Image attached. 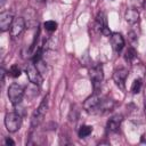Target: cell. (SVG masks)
Masks as SVG:
<instances>
[{
  "label": "cell",
  "instance_id": "1",
  "mask_svg": "<svg viewBox=\"0 0 146 146\" xmlns=\"http://www.w3.org/2000/svg\"><path fill=\"white\" fill-rule=\"evenodd\" d=\"M90 80L92 82V86H94V90L95 92H98L100 86H102V82H103V79H104V72H103V65L97 63L95 64L91 68H90Z\"/></svg>",
  "mask_w": 146,
  "mask_h": 146
},
{
  "label": "cell",
  "instance_id": "2",
  "mask_svg": "<svg viewBox=\"0 0 146 146\" xmlns=\"http://www.w3.org/2000/svg\"><path fill=\"white\" fill-rule=\"evenodd\" d=\"M5 125L9 132H16L22 125V115L17 112H10L6 114Z\"/></svg>",
  "mask_w": 146,
  "mask_h": 146
},
{
  "label": "cell",
  "instance_id": "3",
  "mask_svg": "<svg viewBox=\"0 0 146 146\" xmlns=\"http://www.w3.org/2000/svg\"><path fill=\"white\" fill-rule=\"evenodd\" d=\"M47 110H48V96H46L42 99V102L40 103L39 107L36 108V111H34V113L32 115V120H31V128L32 129L38 127L42 122V120H43V117L46 115Z\"/></svg>",
  "mask_w": 146,
  "mask_h": 146
},
{
  "label": "cell",
  "instance_id": "4",
  "mask_svg": "<svg viewBox=\"0 0 146 146\" xmlns=\"http://www.w3.org/2000/svg\"><path fill=\"white\" fill-rule=\"evenodd\" d=\"M23 96H24V89L19 84L13 83L9 87V89H8V97H9V100L11 102L13 105L21 104V102L23 99Z\"/></svg>",
  "mask_w": 146,
  "mask_h": 146
},
{
  "label": "cell",
  "instance_id": "5",
  "mask_svg": "<svg viewBox=\"0 0 146 146\" xmlns=\"http://www.w3.org/2000/svg\"><path fill=\"white\" fill-rule=\"evenodd\" d=\"M26 74H27V78L30 80L31 83L33 84H36V86H40L42 83V76H41V73L39 71V68L34 65V64H29L26 66Z\"/></svg>",
  "mask_w": 146,
  "mask_h": 146
},
{
  "label": "cell",
  "instance_id": "6",
  "mask_svg": "<svg viewBox=\"0 0 146 146\" xmlns=\"http://www.w3.org/2000/svg\"><path fill=\"white\" fill-rule=\"evenodd\" d=\"M100 100H102V98L97 95V92H95L94 95H91L90 97H88V98L86 99V102L83 103V108H84L88 113L98 112Z\"/></svg>",
  "mask_w": 146,
  "mask_h": 146
},
{
  "label": "cell",
  "instance_id": "7",
  "mask_svg": "<svg viewBox=\"0 0 146 146\" xmlns=\"http://www.w3.org/2000/svg\"><path fill=\"white\" fill-rule=\"evenodd\" d=\"M127 78H128V71L125 68L115 70L114 73H113V80H114L115 84L121 90H124L125 89V79Z\"/></svg>",
  "mask_w": 146,
  "mask_h": 146
},
{
  "label": "cell",
  "instance_id": "8",
  "mask_svg": "<svg viewBox=\"0 0 146 146\" xmlns=\"http://www.w3.org/2000/svg\"><path fill=\"white\" fill-rule=\"evenodd\" d=\"M25 29V21L23 17H15L13 21V24L10 26V34L13 38H16L22 34V32Z\"/></svg>",
  "mask_w": 146,
  "mask_h": 146
},
{
  "label": "cell",
  "instance_id": "9",
  "mask_svg": "<svg viewBox=\"0 0 146 146\" xmlns=\"http://www.w3.org/2000/svg\"><path fill=\"white\" fill-rule=\"evenodd\" d=\"M96 25H97V29L100 31L102 34H104V35H108V36L111 35V31H110V29H108V26H107L106 15H105L103 11L98 13L97 18H96Z\"/></svg>",
  "mask_w": 146,
  "mask_h": 146
},
{
  "label": "cell",
  "instance_id": "10",
  "mask_svg": "<svg viewBox=\"0 0 146 146\" xmlns=\"http://www.w3.org/2000/svg\"><path fill=\"white\" fill-rule=\"evenodd\" d=\"M14 21L13 14L9 11H2L0 14V31L5 32L7 30H9V27L11 26Z\"/></svg>",
  "mask_w": 146,
  "mask_h": 146
},
{
  "label": "cell",
  "instance_id": "11",
  "mask_svg": "<svg viewBox=\"0 0 146 146\" xmlns=\"http://www.w3.org/2000/svg\"><path fill=\"white\" fill-rule=\"evenodd\" d=\"M111 44H112V48L114 49V51L116 52H120L123 47H124V39L123 36L120 34V33H111Z\"/></svg>",
  "mask_w": 146,
  "mask_h": 146
},
{
  "label": "cell",
  "instance_id": "12",
  "mask_svg": "<svg viewBox=\"0 0 146 146\" xmlns=\"http://www.w3.org/2000/svg\"><path fill=\"white\" fill-rule=\"evenodd\" d=\"M123 121V116L121 114H115L112 117H110V120L107 121V129L112 132H115L119 130L121 123Z\"/></svg>",
  "mask_w": 146,
  "mask_h": 146
},
{
  "label": "cell",
  "instance_id": "13",
  "mask_svg": "<svg viewBox=\"0 0 146 146\" xmlns=\"http://www.w3.org/2000/svg\"><path fill=\"white\" fill-rule=\"evenodd\" d=\"M124 18H125V21H127L129 24L133 25V24L138 23V21H139V11H138L136 8H129V9H127V11H125Z\"/></svg>",
  "mask_w": 146,
  "mask_h": 146
},
{
  "label": "cell",
  "instance_id": "14",
  "mask_svg": "<svg viewBox=\"0 0 146 146\" xmlns=\"http://www.w3.org/2000/svg\"><path fill=\"white\" fill-rule=\"evenodd\" d=\"M114 107V102L112 99H102L100 104H99V108L98 112H106V111H111Z\"/></svg>",
  "mask_w": 146,
  "mask_h": 146
},
{
  "label": "cell",
  "instance_id": "15",
  "mask_svg": "<svg viewBox=\"0 0 146 146\" xmlns=\"http://www.w3.org/2000/svg\"><path fill=\"white\" fill-rule=\"evenodd\" d=\"M91 132H92V127L91 125H81L79 131H78V135H79L80 138H86Z\"/></svg>",
  "mask_w": 146,
  "mask_h": 146
},
{
  "label": "cell",
  "instance_id": "16",
  "mask_svg": "<svg viewBox=\"0 0 146 146\" xmlns=\"http://www.w3.org/2000/svg\"><path fill=\"white\" fill-rule=\"evenodd\" d=\"M136 55H137V52H136L135 48H133V47H129V48L125 50V52H124V59L130 63V62H132V60L135 59Z\"/></svg>",
  "mask_w": 146,
  "mask_h": 146
},
{
  "label": "cell",
  "instance_id": "17",
  "mask_svg": "<svg viewBox=\"0 0 146 146\" xmlns=\"http://www.w3.org/2000/svg\"><path fill=\"white\" fill-rule=\"evenodd\" d=\"M141 84H143L141 79H136V80H133V82H132V84H131V92H132V94H138V92L140 91V89H141Z\"/></svg>",
  "mask_w": 146,
  "mask_h": 146
},
{
  "label": "cell",
  "instance_id": "18",
  "mask_svg": "<svg viewBox=\"0 0 146 146\" xmlns=\"http://www.w3.org/2000/svg\"><path fill=\"white\" fill-rule=\"evenodd\" d=\"M43 26L48 32H54L57 29V23L55 21H47V22H44Z\"/></svg>",
  "mask_w": 146,
  "mask_h": 146
},
{
  "label": "cell",
  "instance_id": "19",
  "mask_svg": "<svg viewBox=\"0 0 146 146\" xmlns=\"http://www.w3.org/2000/svg\"><path fill=\"white\" fill-rule=\"evenodd\" d=\"M9 75L13 76V78H18L21 75V68L17 65H13L9 68Z\"/></svg>",
  "mask_w": 146,
  "mask_h": 146
},
{
  "label": "cell",
  "instance_id": "20",
  "mask_svg": "<svg viewBox=\"0 0 146 146\" xmlns=\"http://www.w3.org/2000/svg\"><path fill=\"white\" fill-rule=\"evenodd\" d=\"M128 35H129V40L131 41V43H136V42H137V35H136L135 32L131 31V32H129Z\"/></svg>",
  "mask_w": 146,
  "mask_h": 146
},
{
  "label": "cell",
  "instance_id": "21",
  "mask_svg": "<svg viewBox=\"0 0 146 146\" xmlns=\"http://www.w3.org/2000/svg\"><path fill=\"white\" fill-rule=\"evenodd\" d=\"M144 1H145V0H131V2H132V5H133V7H135V8L141 7V6H143V3H144Z\"/></svg>",
  "mask_w": 146,
  "mask_h": 146
},
{
  "label": "cell",
  "instance_id": "22",
  "mask_svg": "<svg viewBox=\"0 0 146 146\" xmlns=\"http://www.w3.org/2000/svg\"><path fill=\"white\" fill-rule=\"evenodd\" d=\"M5 141H6V145H10V146H14V145H15V141H14L11 138H9V137H8V138H6V140H5Z\"/></svg>",
  "mask_w": 146,
  "mask_h": 146
},
{
  "label": "cell",
  "instance_id": "23",
  "mask_svg": "<svg viewBox=\"0 0 146 146\" xmlns=\"http://www.w3.org/2000/svg\"><path fill=\"white\" fill-rule=\"evenodd\" d=\"M0 72H1V83L3 84V83H5V74H6V73H5V70H3V68H1Z\"/></svg>",
  "mask_w": 146,
  "mask_h": 146
},
{
  "label": "cell",
  "instance_id": "24",
  "mask_svg": "<svg viewBox=\"0 0 146 146\" xmlns=\"http://www.w3.org/2000/svg\"><path fill=\"white\" fill-rule=\"evenodd\" d=\"M140 143H141V144H146V133H144V135L141 136V138H140Z\"/></svg>",
  "mask_w": 146,
  "mask_h": 146
},
{
  "label": "cell",
  "instance_id": "25",
  "mask_svg": "<svg viewBox=\"0 0 146 146\" xmlns=\"http://www.w3.org/2000/svg\"><path fill=\"white\" fill-rule=\"evenodd\" d=\"M144 108H145V113H146V88H145V94H144Z\"/></svg>",
  "mask_w": 146,
  "mask_h": 146
},
{
  "label": "cell",
  "instance_id": "26",
  "mask_svg": "<svg viewBox=\"0 0 146 146\" xmlns=\"http://www.w3.org/2000/svg\"><path fill=\"white\" fill-rule=\"evenodd\" d=\"M5 3H6V0H0V7L1 8L5 6Z\"/></svg>",
  "mask_w": 146,
  "mask_h": 146
},
{
  "label": "cell",
  "instance_id": "27",
  "mask_svg": "<svg viewBox=\"0 0 146 146\" xmlns=\"http://www.w3.org/2000/svg\"><path fill=\"white\" fill-rule=\"evenodd\" d=\"M36 1H40V2H41V1H43V0H36Z\"/></svg>",
  "mask_w": 146,
  "mask_h": 146
}]
</instances>
